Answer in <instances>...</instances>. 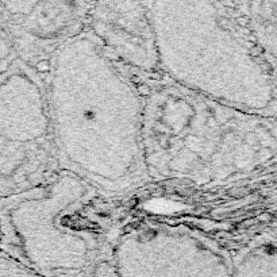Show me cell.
Here are the masks:
<instances>
[{
  "label": "cell",
  "mask_w": 277,
  "mask_h": 277,
  "mask_svg": "<svg viewBox=\"0 0 277 277\" xmlns=\"http://www.w3.org/2000/svg\"><path fill=\"white\" fill-rule=\"evenodd\" d=\"M45 91L63 170L110 198L152 183L143 161L141 88L85 30L53 54Z\"/></svg>",
  "instance_id": "1"
},
{
  "label": "cell",
  "mask_w": 277,
  "mask_h": 277,
  "mask_svg": "<svg viewBox=\"0 0 277 277\" xmlns=\"http://www.w3.org/2000/svg\"><path fill=\"white\" fill-rule=\"evenodd\" d=\"M141 91L150 181L222 187L275 168L277 118L230 107L166 79Z\"/></svg>",
  "instance_id": "2"
},
{
  "label": "cell",
  "mask_w": 277,
  "mask_h": 277,
  "mask_svg": "<svg viewBox=\"0 0 277 277\" xmlns=\"http://www.w3.org/2000/svg\"><path fill=\"white\" fill-rule=\"evenodd\" d=\"M166 80L230 107L277 118V63L231 1H146Z\"/></svg>",
  "instance_id": "3"
},
{
  "label": "cell",
  "mask_w": 277,
  "mask_h": 277,
  "mask_svg": "<svg viewBox=\"0 0 277 277\" xmlns=\"http://www.w3.org/2000/svg\"><path fill=\"white\" fill-rule=\"evenodd\" d=\"M122 231L111 198L67 170L0 202V249L38 277H118Z\"/></svg>",
  "instance_id": "4"
},
{
  "label": "cell",
  "mask_w": 277,
  "mask_h": 277,
  "mask_svg": "<svg viewBox=\"0 0 277 277\" xmlns=\"http://www.w3.org/2000/svg\"><path fill=\"white\" fill-rule=\"evenodd\" d=\"M61 170L45 74L19 63L0 79V202L40 187Z\"/></svg>",
  "instance_id": "5"
},
{
  "label": "cell",
  "mask_w": 277,
  "mask_h": 277,
  "mask_svg": "<svg viewBox=\"0 0 277 277\" xmlns=\"http://www.w3.org/2000/svg\"><path fill=\"white\" fill-rule=\"evenodd\" d=\"M118 277H231V253L189 230L146 223L119 235Z\"/></svg>",
  "instance_id": "6"
},
{
  "label": "cell",
  "mask_w": 277,
  "mask_h": 277,
  "mask_svg": "<svg viewBox=\"0 0 277 277\" xmlns=\"http://www.w3.org/2000/svg\"><path fill=\"white\" fill-rule=\"evenodd\" d=\"M85 31L139 88L165 79L146 1H91Z\"/></svg>",
  "instance_id": "7"
},
{
  "label": "cell",
  "mask_w": 277,
  "mask_h": 277,
  "mask_svg": "<svg viewBox=\"0 0 277 277\" xmlns=\"http://www.w3.org/2000/svg\"><path fill=\"white\" fill-rule=\"evenodd\" d=\"M90 6L72 0L0 1V23L21 63L45 74L57 49L85 30Z\"/></svg>",
  "instance_id": "8"
},
{
  "label": "cell",
  "mask_w": 277,
  "mask_h": 277,
  "mask_svg": "<svg viewBox=\"0 0 277 277\" xmlns=\"http://www.w3.org/2000/svg\"><path fill=\"white\" fill-rule=\"evenodd\" d=\"M231 6L255 45L277 63V0H234Z\"/></svg>",
  "instance_id": "9"
},
{
  "label": "cell",
  "mask_w": 277,
  "mask_h": 277,
  "mask_svg": "<svg viewBox=\"0 0 277 277\" xmlns=\"http://www.w3.org/2000/svg\"><path fill=\"white\" fill-rule=\"evenodd\" d=\"M231 277H277L275 226L260 232L231 254Z\"/></svg>",
  "instance_id": "10"
},
{
  "label": "cell",
  "mask_w": 277,
  "mask_h": 277,
  "mask_svg": "<svg viewBox=\"0 0 277 277\" xmlns=\"http://www.w3.org/2000/svg\"><path fill=\"white\" fill-rule=\"evenodd\" d=\"M0 277H38L28 268L0 249Z\"/></svg>",
  "instance_id": "11"
}]
</instances>
